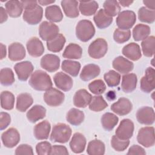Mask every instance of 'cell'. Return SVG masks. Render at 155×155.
Listing matches in <instances>:
<instances>
[{
    "mask_svg": "<svg viewBox=\"0 0 155 155\" xmlns=\"http://www.w3.org/2000/svg\"><path fill=\"white\" fill-rule=\"evenodd\" d=\"M28 84L33 89L38 91H47L53 85L50 76L41 70H38L32 73Z\"/></svg>",
    "mask_w": 155,
    "mask_h": 155,
    "instance_id": "6da1fadb",
    "label": "cell"
},
{
    "mask_svg": "<svg viewBox=\"0 0 155 155\" xmlns=\"http://www.w3.org/2000/svg\"><path fill=\"white\" fill-rule=\"evenodd\" d=\"M113 67L122 74H127L133 70L134 64L132 62L119 56L116 57L113 61Z\"/></svg>",
    "mask_w": 155,
    "mask_h": 155,
    "instance_id": "d6986e66",
    "label": "cell"
},
{
    "mask_svg": "<svg viewBox=\"0 0 155 155\" xmlns=\"http://www.w3.org/2000/svg\"><path fill=\"white\" fill-rule=\"evenodd\" d=\"M15 153L16 155H20V154L33 155V148L30 145L27 144H21L16 148Z\"/></svg>",
    "mask_w": 155,
    "mask_h": 155,
    "instance_id": "f5cc1de1",
    "label": "cell"
},
{
    "mask_svg": "<svg viewBox=\"0 0 155 155\" xmlns=\"http://www.w3.org/2000/svg\"><path fill=\"white\" fill-rule=\"evenodd\" d=\"M25 57V49L19 42H13L8 46V58L12 61H18Z\"/></svg>",
    "mask_w": 155,
    "mask_h": 155,
    "instance_id": "44dd1931",
    "label": "cell"
},
{
    "mask_svg": "<svg viewBox=\"0 0 155 155\" xmlns=\"http://www.w3.org/2000/svg\"><path fill=\"white\" fill-rule=\"evenodd\" d=\"M26 47L28 54L35 58L41 56L44 52V47L42 42L36 37L30 38L27 41Z\"/></svg>",
    "mask_w": 155,
    "mask_h": 155,
    "instance_id": "ac0fdd59",
    "label": "cell"
},
{
    "mask_svg": "<svg viewBox=\"0 0 155 155\" xmlns=\"http://www.w3.org/2000/svg\"><path fill=\"white\" fill-rule=\"evenodd\" d=\"M65 41L66 40L64 36L61 33H59L58 35L54 39L47 42V48L49 51L53 53L59 52L62 50Z\"/></svg>",
    "mask_w": 155,
    "mask_h": 155,
    "instance_id": "74e56055",
    "label": "cell"
},
{
    "mask_svg": "<svg viewBox=\"0 0 155 155\" xmlns=\"http://www.w3.org/2000/svg\"><path fill=\"white\" fill-rule=\"evenodd\" d=\"M34 67L30 61H22L16 63L14 66V70L18 76L19 80L25 81L32 74Z\"/></svg>",
    "mask_w": 155,
    "mask_h": 155,
    "instance_id": "7c38bea8",
    "label": "cell"
},
{
    "mask_svg": "<svg viewBox=\"0 0 155 155\" xmlns=\"http://www.w3.org/2000/svg\"><path fill=\"white\" fill-rule=\"evenodd\" d=\"M62 70L70 74L73 77L78 76L81 69V64L79 62L71 61V60H64L62 62L61 65Z\"/></svg>",
    "mask_w": 155,
    "mask_h": 155,
    "instance_id": "f35d334b",
    "label": "cell"
},
{
    "mask_svg": "<svg viewBox=\"0 0 155 155\" xmlns=\"http://www.w3.org/2000/svg\"><path fill=\"white\" fill-rule=\"evenodd\" d=\"M2 142L5 147L12 148L17 145L20 140V134L15 128H10L1 134Z\"/></svg>",
    "mask_w": 155,
    "mask_h": 155,
    "instance_id": "8fae6325",
    "label": "cell"
},
{
    "mask_svg": "<svg viewBox=\"0 0 155 155\" xmlns=\"http://www.w3.org/2000/svg\"><path fill=\"white\" fill-rule=\"evenodd\" d=\"M104 12L109 16L113 17L117 15L120 11V7L118 1L115 0L105 1L103 4Z\"/></svg>",
    "mask_w": 155,
    "mask_h": 155,
    "instance_id": "60d3db41",
    "label": "cell"
},
{
    "mask_svg": "<svg viewBox=\"0 0 155 155\" xmlns=\"http://www.w3.org/2000/svg\"><path fill=\"white\" fill-rule=\"evenodd\" d=\"M55 2V1H47V0H42V1H38V2L42 5H50L51 4H53Z\"/></svg>",
    "mask_w": 155,
    "mask_h": 155,
    "instance_id": "be15d7a7",
    "label": "cell"
},
{
    "mask_svg": "<svg viewBox=\"0 0 155 155\" xmlns=\"http://www.w3.org/2000/svg\"><path fill=\"white\" fill-rule=\"evenodd\" d=\"M136 21V16L131 10H124L117 15L116 22L119 28L121 30H130Z\"/></svg>",
    "mask_w": 155,
    "mask_h": 155,
    "instance_id": "5b68a950",
    "label": "cell"
},
{
    "mask_svg": "<svg viewBox=\"0 0 155 155\" xmlns=\"http://www.w3.org/2000/svg\"><path fill=\"white\" fill-rule=\"evenodd\" d=\"M0 82L2 85L9 86L15 82L14 73L10 68H4L0 71Z\"/></svg>",
    "mask_w": 155,
    "mask_h": 155,
    "instance_id": "bcb514c9",
    "label": "cell"
},
{
    "mask_svg": "<svg viewBox=\"0 0 155 155\" xmlns=\"http://www.w3.org/2000/svg\"><path fill=\"white\" fill-rule=\"evenodd\" d=\"M23 8L25 10L31 9L36 7L38 4V1H21Z\"/></svg>",
    "mask_w": 155,
    "mask_h": 155,
    "instance_id": "6f0895ef",
    "label": "cell"
},
{
    "mask_svg": "<svg viewBox=\"0 0 155 155\" xmlns=\"http://www.w3.org/2000/svg\"><path fill=\"white\" fill-rule=\"evenodd\" d=\"M108 107V104L104 100L103 97L97 95L92 97L91 101L89 104V109L93 111H101Z\"/></svg>",
    "mask_w": 155,
    "mask_h": 155,
    "instance_id": "f6af8a7d",
    "label": "cell"
},
{
    "mask_svg": "<svg viewBox=\"0 0 155 155\" xmlns=\"http://www.w3.org/2000/svg\"><path fill=\"white\" fill-rule=\"evenodd\" d=\"M137 82V78L134 73H127L122 78L121 88L127 93L133 91L136 88Z\"/></svg>",
    "mask_w": 155,
    "mask_h": 155,
    "instance_id": "4316f807",
    "label": "cell"
},
{
    "mask_svg": "<svg viewBox=\"0 0 155 155\" xmlns=\"http://www.w3.org/2000/svg\"><path fill=\"white\" fill-rule=\"evenodd\" d=\"M150 27L145 24H139L133 30V37L135 41H143L150 34Z\"/></svg>",
    "mask_w": 155,
    "mask_h": 155,
    "instance_id": "d590c367",
    "label": "cell"
},
{
    "mask_svg": "<svg viewBox=\"0 0 155 155\" xmlns=\"http://www.w3.org/2000/svg\"><path fill=\"white\" fill-rule=\"evenodd\" d=\"M1 59H3L6 56L7 50L6 46L4 45L2 43H1Z\"/></svg>",
    "mask_w": 155,
    "mask_h": 155,
    "instance_id": "94428289",
    "label": "cell"
},
{
    "mask_svg": "<svg viewBox=\"0 0 155 155\" xmlns=\"http://www.w3.org/2000/svg\"><path fill=\"white\" fill-rule=\"evenodd\" d=\"M136 118L141 124L150 125L154 122L155 115L153 108L150 107H143L139 108L136 113Z\"/></svg>",
    "mask_w": 155,
    "mask_h": 155,
    "instance_id": "9a60e30c",
    "label": "cell"
},
{
    "mask_svg": "<svg viewBox=\"0 0 155 155\" xmlns=\"http://www.w3.org/2000/svg\"><path fill=\"white\" fill-rule=\"evenodd\" d=\"M129 144V139L122 140L118 138L116 135H113L111 139V145L112 148L117 151H124L128 147Z\"/></svg>",
    "mask_w": 155,
    "mask_h": 155,
    "instance_id": "f907efd6",
    "label": "cell"
},
{
    "mask_svg": "<svg viewBox=\"0 0 155 155\" xmlns=\"http://www.w3.org/2000/svg\"><path fill=\"white\" fill-rule=\"evenodd\" d=\"M105 147L100 140H92L88 143L87 153L89 155H103L105 154Z\"/></svg>",
    "mask_w": 155,
    "mask_h": 155,
    "instance_id": "8d00e7d4",
    "label": "cell"
},
{
    "mask_svg": "<svg viewBox=\"0 0 155 155\" xmlns=\"http://www.w3.org/2000/svg\"><path fill=\"white\" fill-rule=\"evenodd\" d=\"M5 8L8 15L12 18H18L22 13L23 7L21 1L11 0L7 1L5 4Z\"/></svg>",
    "mask_w": 155,
    "mask_h": 155,
    "instance_id": "e575fe53",
    "label": "cell"
},
{
    "mask_svg": "<svg viewBox=\"0 0 155 155\" xmlns=\"http://www.w3.org/2000/svg\"><path fill=\"white\" fill-rule=\"evenodd\" d=\"M8 19V13L2 7H0V23L2 24Z\"/></svg>",
    "mask_w": 155,
    "mask_h": 155,
    "instance_id": "680465c9",
    "label": "cell"
},
{
    "mask_svg": "<svg viewBox=\"0 0 155 155\" xmlns=\"http://www.w3.org/2000/svg\"><path fill=\"white\" fill-rule=\"evenodd\" d=\"M155 87V70L152 67H148L145 72V76L140 79V89L142 91L149 93Z\"/></svg>",
    "mask_w": 155,
    "mask_h": 155,
    "instance_id": "30bf717a",
    "label": "cell"
},
{
    "mask_svg": "<svg viewBox=\"0 0 155 155\" xmlns=\"http://www.w3.org/2000/svg\"><path fill=\"white\" fill-rule=\"evenodd\" d=\"M51 129L50 122L45 120L37 124L33 129V134L35 138L38 140L47 139L49 136Z\"/></svg>",
    "mask_w": 155,
    "mask_h": 155,
    "instance_id": "603a6c76",
    "label": "cell"
},
{
    "mask_svg": "<svg viewBox=\"0 0 155 155\" xmlns=\"http://www.w3.org/2000/svg\"><path fill=\"white\" fill-rule=\"evenodd\" d=\"M79 2L74 0H63L61 1V6L65 15L71 18H77L79 15Z\"/></svg>",
    "mask_w": 155,
    "mask_h": 155,
    "instance_id": "484cf974",
    "label": "cell"
},
{
    "mask_svg": "<svg viewBox=\"0 0 155 155\" xmlns=\"http://www.w3.org/2000/svg\"><path fill=\"white\" fill-rule=\"evenodd\" d=\"M143 4L146 6L145 7L152 10H154L155 1H143Z\"/></svg>",
    "mask_w": 155,
    "mask_h": 155,
    "instance_id": "91938a15",
    "label": "cell"
},
{
    "mask_svg": "<svg viewBox=\"0 0 155 155\" xmlns=\"http://www.w3.org/2000/svg\"><path fill=\"white\" fill-rule=\"evenodd\" d=\"M59 31L58 26L51 22L43 21L39 27V34L41 38L47 42L56 37Z\"/></svg>",
    "mask_w": 155,
    "mask_h": 155,
    "instance_id": "8992f818",
    "label": "cell"
},
{
    "mask_svg": "<svg viewBox=\"0 0 155 155\" xmlns=\"http://www.w3.org/2000/svg\"><path fill=\"white\" fill-rule=\"evenodd\" d=\"M122 54L134 61L139 60L142 56L140 47L135 42H131L125 45L122 48Z\"/></svg>",
    "mask_w": 155,
    "mask_h": 155,
    "instance_id": "d4e9b609",
    "label": "cell"
},
{
    "mask_svg": "<svg viewBox=\"0 0 155 155\" xmlns=\"http://www.w3.org/2000/svg\"><path fill=\"white\" fill-rule=\"evenodd\" d=\"M119 5H121L122 6L124 7H129L131 4L133 3V1H118Z\"/></svg>",
    "mask_w": 155,
    "mask_h": 155,
    "instance_id": "6125c7cd",
    "label": "cell"
},
{
    "mask_svg": "<svg viewBox=\"0 0 155 155\" xmlns=\"http://www.w3.org/2000/svg\"><path fill=\"white\" fill-rule=\"evenodd\" d=\"M15 96L8 91H3L1 93V106L6 110H12L14 107Z\"/></svg>",
    "mask_w": 155,
    "mask_h": 155,
    "instance_id": "b9f144b4",
    "label": "cell"
},
{
    "mask_svg": "<svg viewBox=\"0 0 155 155\" xmlns=\"http://www.w3.org/2000/svg\"><path fill=\"white\" fill-rule=\"evenodd\" d=\"M41 66L48 72H54L59 68L60 58L55 54H47L41 58Z\"/></svg>",
    "mask_w": 155,
    "mask_h": 155,
    "instance_id": "5bb4252c",
    "label": "cell"
},
{
    "mask_svg": "<svg viewBox=\"0 0 155 155\" xmlns=\"http://www.w3.org/2000/svg\"><path fill=\"white\" fill-rule=\"evenodd\" d=\"M108 50V44L103 38H97L89 45L88 53L93 59H100L104 57Z\"/></svg>",
    "mask_w": 155,
    "mask_h": 155,
    "instance_id": "277c9868",
    "label": "cell"
},
{
    "mask_svg": "<svg viewBox=\"0 0 155 155\" xmlns=\"http://www.w3.org/2000/svg\"><path fill=\"white\" fill-rule=\"evenodd\" d=\"M99 7L98 3L95 1H79V10L84 16H91L94 15Z\"/></svg>",
    "mask_w": 155,
    "mask_h": 155,
    "instance_id": "d6a6232c",
    "label": "cell"
},
{
    "mask_svg": "<svg viewBox=\"0 0 155 155\" xmlns=\"http://www.w3.org/2000/svg\"><path fill=\"white\" fill-rule=\"evenodd\" d=\"M93 20L99 28L104 29L110 25L113 22V18L108 16L101 8L94 14Z\"/></svg>",
    "mask_w": 155,
    "mask_h": 155,
    "instance_id": "f1b7e54d",
    "label": "cell"
},
{
    "mask_svg": "<svg viewBox=\"0 0 155 155\" xmlns=\"http://www.w3.org/2000/svg\"><path fill=\"white\" fill-rule=\"evenodd\" d=\"M92 96L85 89L78 90L73 97V104L78 108H85L90 103Z\"/></svg>",
    "mask_w": 155,
    "mask_h": 155,
    "instance_id": "ffe728a7",
    "label": "cell"
},
{
    "mask_svg": "<svg viewBox=\"0 0 155 155\" xmlns=\"http://www.w3.org/2000/svg\"><path fill=\"white\" fill-rule=\"evenodd\" d=\"M90 91L96 95H100L104 93L106 90V85L101 79H96L88 84Z\"/></svg>",
    "mask_w": 155,
    "mask_h": 155,
    "instance_id": "c3c4849f",
    "label": "cell"
},
{
    "mask_svg": "<svg viewBox=\"0 0 155 155\" xmlns=\"http://www.w3.org/2000/svg\"><path fill=\"white\" fill-rule=\"evenodd\" d=\"M45 18L51 22H59L63 19V14L60 7L56 5L48 6L45 11Z\"/></svg>",
    "mask_w": 155,
    "mask_h": 155,
    "instance_id": "1f68e13d",
    "label": "cell"
},
{
    "mask_svg": "<svg viewBox=\"0 0 155 155\" xmlns=\"http://www.w3.org/2000/svg\"><path fill=\"white\" fill-rule=\"evenodd\" d=\"M101 72L100 67L94 64L85 65L80 74V78L84 81H90L99 76Z\"/></svg>",
    "mask_w": 155,
    "mask_h": 155,
    "instance_id": "cb8c5ba5",
    "label": "cell"
},
{
    "mask_svg": "<svg viewBox=\"0 0 155 155\" xmlns=\"http://www.w3.org/2000/svg\"><path fill=\"white\" fill-rule=\"evenodd\" d=\"M71 133V128L69 125L64 123L57 124L53 127L50 140L53 142L66 143L69 140Z\"/></svg>",
    "mask_w": 155,
    "mask_h": 155,
    "instance_id": "7a4b0ae2",
    "label": "cell"
},
{
    "mask_svg": "<svg viewBox=\"0 0 155 155\" xmlns=\"http://www.w3.org/2000/svg\"><path fill=\"white\" fill-rule=\"evenodd\" d=\"M82 54V49L81 47L76 44L70 43L65 48L62 56L68 59H80Z\"/></svg>",
    "mask_w": 155,
    "mask_h": 155,
    "instance_id": "f546056e",
    "label": "cell"
},
{
    "mask_svg": "<svg viewBox=\"0 0 155 155\" xmlns=\"http://www.w3.org/2000/svg\"><path fill=\"white\" fill-rule=\"evenodd\" d=\"M104 78L108 87H114L119 84L120 75L114 70H110L104 74Z\"/></svg>",
    "mask_w": 155,
    "mask_h": 155,
    "instance_id": "7dc6e473",
    "label": "cell"
},
{
    "mask_svg": "<svg viewBox=\"0 0 155 155\" xmlns=\"http://www.w3.org/2000/svg\"><path fill=\"white\" fill-rule=\"evenodd\" d=\"M138 18L141 22L152 24L155 20V11L142 7L138 10Z\"/></svg>",
    "mask_w": 155,
    "mask_h": 155,
    "instance_id": "ee69618b",
    "label": "cell"
},
{
    "mask_svg": "<svg viewBox=\"0 0 155 155\" xmlns=\"http://www.w3.org/2000/svg\"><path fill=\"white\" fill-rule=\"evenodd\" d=\"M43 16V9L38 5L36 7L25 10L23 13V19L30 25H36L39 24Z\"/></svg>",
    "mask_w": 155,
    "mask_h": 155,
    "instance_id": "4fadbf2b",
    "label": "cell"
},
{
    "mask_svg": "<svg viewBox=\"0 0 155 155\" xmlns=\"http://www.w3.org/2000/svg\"><path fill=\"white\" fill-rule=\"evenodd\" d=\"M133 154H140L144 155L146 154L145 150L139 145H133L128 150L127 155H133Z\"/></svg>",
    "mask_w": 155,
    "mask_h": 155,
    "instance_id": "9f6ffc18",
    "label": "cell"
},
{
    "mask_svg": "<svg viewBox=\"0 0 155 155\" xmlns=\"http://www.w3.org/2000/svg\"><path fill=\"white\" fill-rule=\"evenodd\" d=\"M11 117L8 113L1 112L0 114V130H3L6 128L10 124Z\"/></svg>",
    "mask_w": 155,
    "mask_h": 155,
    "instance_id": "db71d44e",
    "label": "cell"
},
{
    "mask_svg": "<svg viewBox=\"0 0 155 155\" xmlns=\"http://www.w3.org/2000/svg\"><path fill=\"white\" fill-rule=\"evenodd\" d=\"M155 38L154 36L147 37L141 42L142 52L144 56L147 57H151L154 53Z\"/></svg>",
    "mask_w": 155,
    "mask_h": 155,
    "instance_id": "7bdbcfd3",
    "label": "cell"
},
{
    "mask_svg": "<svg viewBox=\"0 0 155 155\" xmlns=\"http://www.w3.org/2000/svg\"><path fill=\"white\" fill-rule=\"evenodd\" d=\"M85 115L83 111L75 108H71L67 113L66 119L72 125L78 126L83 122Z\"/></svg>",
    "mask_w": 155,
    "mask_h": 155,
    "instance_id": "836d02e7",
    "label": "cell"
},
{
    "mask_svg": "<svg viewBox=\"0 0 155 155\" xmlns=\"http://www.w3.org/2000/svg\"><path fill=\"white\" fill-rule=\"evenodd\" d=\"M131 37V31L130 30H121L116 28L113 33V39L118 44H122L128 41Z\"/></svg>",
    "mask_w": 155,
    "mask_h": 155,
    "instance_id": "681fc988",
    "label": "cell"
},
{
    "mask_svg": "<svg viewBox=\"0 0 155 155\" xmlns=\"http://www.w3.org/2000/svg\"><path fill=\"white\" fill-rule=\"evenodd\" d=\"M33 99L31 94L27 93H21L17 96L16 108L19 111L24 112L33 104Z\"/></svg>",
    "mask_w": 155,
    "mask_h": 155,
    "instance_id": "4dcf8cb0",
    "label": "cell"
},
{
    "mask_svg": "<svg viewBox=\"0 0 155 155\" xmlns=\"http://www.w3.org/2000/svg\"><path fill=\"white\" fill-rule=\"evenodd\" d=\"M46 116V109L42 105H35L27 113V119L31 123H35L39 120L44 119Z\"/></svg>",
    "mask_w": 155,
    "mask_h": 155,
    "instance_id": "83f0119b",
    "label": "cell"
},
{
    "mask_svg": "<svg viewBox=\"0 0 155 155\" xmlns=\"http://www.w3.org/2000/svg\"><path fill=\"white\" fill-rule=\"evenodd\" d=\"M65 99L64 94L54 88H51L45 91L44 94L45 102L50 107H58L61 105Z\"/></svg>",
    "mask_w": 155,
    "mask_h": 155,
    "instance_id": "ba28073f",
    "label": "cell"
},
{
    "mask_svg": "<svg viewBox=\"0 0 155 155\" xmlns=\"http://www.w3.org/2000/svg\"><path fill=\"white\" fill-rule=\"evenodd\" d=\"M67 155L68 154V151L65 146L61 145H55L52 146L50 155Z\"/></svg>",
    "mask_w": 155,
    "mask_h": 155,
    "instance_id": "11a10c76",
    "label": "cell"
},
{
    "mask_svg": "<svg viewBox=\"0 0 155 155\" xmlns=\"http://www.w3.org/2000/svg\"><path fill=\"white\" fill-rule=\"evenodd\" d=\"M133 105L130 101L125 97H120L111 106V110L116 114L125 116L131 112Z\"/></svg>",
    "mask_w": 155,
    "mask_h": 155,
    "instance_id": "e0dca14e",
    "label": "cell"
},
{
    "mask_svg": "<svg viewBox=\"0 0 155 155\" xmlns=\"http://www.w3.org/2000/svg\"><path fill=\"white\" fill-rule=\"evenodd\" d=\"M53 81L55 85L64 91H70L73 85L72 78L68 74L61 71L56 73L54 74Z\"/></svg>",
    "mask_w": 155,
    "mask_h": 155,
    "instance_id": "2e32d148",
    "label": "cell"
},
{
    "mask_svg": "<svg viewBox=\"0 0 155 155\" xmlns=\"http://www.w3.org/2000/svg\"><path fill=\"white\" fill-rule=\"evenodd\" d=\"M137 140L141 145L146 148L153 147L155 143L154 128L153 127L141 128L139 130Z\"/></svg>",
    "mask_w": 155,
    "mask_h": 155,
    "instance_id": "52a82bcc",
    "label": "cell"
},
{
    "mask_svg": "<svg viewBox=\"0 0 155 155\" xmlns=\"http://www.w3.org/2000/svg\"><path fill=\"white\" fill-rule=\"evenodd\" d=\"M119 121V118L116 115L111 113H105L101 117V124L103 128L108 131H111L117 125Z\"/></svg>",
    "mask_w": 155,
    "mask_h": 155,
    "instance_id": "ab89813d",
    "label": "cell"
},
{
    "mask_svg": "<svg viewBox=\"0 0 155 155\" xmlns=\"http://www.w3.org/2000/svg\"><path fill=\"white\" fill-rule=\"evenodd\" d=\"M86 138L81 133H75L69 143L70 149L74 153H82L86 145Z\"/></svg>",
    "mask_w": 155,
    "mask_h": 155,
    "instance_id": "7402d4cb",
    "label": "cell"
},
{
    "mask_svg": "<svg viewBox=\"0 0 155 155\" xmlns=\"http://www.w3.org/2000/svg\"><path fill=\"white\" fill-rule=\"evenodd\" d=\"M52 146L47 141L39 142L36 146V153L39 155H50Z\"/></svg>",
    "mask_w": 155,
    "mask_h": 155,
    "instance_id": "816d5d0a",
    "label": "cell"
},
{
    "mask_svg": "<svg viewBox=\"0 0 155 155\" xmlns=\"http://www.w3.org/2000/svg\"><path fill=\"white\" fill-rule=\"evenodd\" d=\"M95 34V28L92 22L87 19L81 20L76 27V35L78 39L82 42H87Z\"/></svg>",
    "mask_w": 155,
    "mask_h": 155,
    "instance_id": "3957f363",
    "label": "cell"
},
{
    "mask_svg": "<svg viewBox=\"0 0 155 155\" xmlns=\"http://www.w3.org/2000/svg\"><path fill=\"white\" fill-rule=\"evenodd\" d=\"M134 124L129 119H124L121 120L119 125L116 128V136L122 140L130 139L133 134Z\"/></svg>",
    "mask_w": 155,
    "mask_h": 155,
    "instance_id": "9c48e42d",
    "label": "cell"
}]
</instances>
